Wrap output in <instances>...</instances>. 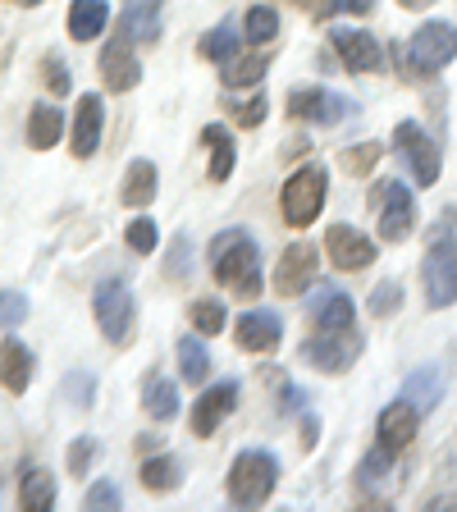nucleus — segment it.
Listing matches in <instances>:
<instances>
[{
  "label": "nucleus",
  "instance_id": "a19ab883",
  "mask_svg": "<svg viewBox=\"0 0 457 512\" xmlns=\"http://www.w3.org/2000/svg\"><path fill=\"white\" fill-rule=\"evenodd\" d=\"M87 508H101V512L119 508V490L110 485V480H96L92 490H87Z\"/></svg>",
  "mask_w": 457,
  "mask_h": 512
},
{
  "label": "nucleus",
  "instance_id": "c756f323",
  "mask_svg": "<svg viewBox=\"0 0 457 512\" xmlns=\"http://www.w3.org/2000/svg\"><path fill=\"white\" fill-rule=\"evenodd\" d=\"M179 366L188 384H202L211 375V352L202 348V339H179Z\"/></svg>",
  "mask_w": 457,
  "mask_h": 512
},
{
  "label": "nucleus",
  "instance_id": "b1692460",
  "mask_svg": "<svg viewBox=\"0 0 457 512\" xmlns=\"http://www.w3.org/2000/svg\"><path fill=\"white\" fill-rule=\"evenodd\" d=\"M142 407H147L151 421H174L179 416V384L165 380V375H151L147 389H142Z\"/></svg>",
  "mask_w": 457,
  "mask_h": 512
},
{
  "label": "nucleus",
  "instance_id": "f704fd0d",
  "mask_svg": "<svg viewBox=\"0 0 457 512\" xmlns=\"http://www.w3.org/2000/svg\"><path fill=\"white\" fill-rule=\"evenodd\" d=\"M192 325L202 334H220L224 330V307L215 298H206V302H192Z\"/></svg>",
  "mask_w": 457,
  "mask_h": 512
},
{
  "label": "nucleus",
  "instance_id": "4468645a",
  "mask_svg": "<svg viewBox=\"0 0 457 512\" xmlns=\"http://www.w3.org/2000/svg\"><path fill=\"white\" fill-rule=\"evenodd\" d=\"M142 78V64L138 55H133V46H128V37H115V42L101 51V83L110 87V92H128V87H138Z\"/></svg>",
  "mask_w": 457,
  "mask_h": 512
},
{
  "label": "nucleus",
  "instance_id": "a878e982",
  "mask_svg": "<svg viewBox=\"0 0 457 512\" xmlns=\"http://www.w3.org/2000/svg\"><path fill=\"white\" fill-rule=\"evenodd\" d=\"M202 138L211 142V170H206V179L224 183L229 170H234V138H229V128H220V124H206Z\"/></svg>",
  "mask_w": 457,
  "mask_h": 512
},
{
  "label": "nucleus",
  "instance_id": "423d86ee",
  "mask_svg": "<svg viewBox=\"0 0 457 512\" xmlns=\"http://www.w3.org/2000/svg\"><path fill=\"white\" fill-rule=\"evenodd\" d=\"M421 284H426L430 307H453L457 302V243L453 238H435V247L421 261Z\"/></svg>",
  "mask_w": 457,
  "mask_h": 512
},
{
  "label": "nucleus",
  "instance_id": "7c9ffc66",
  "mask_svg": "<svg viewBox=\"0 0 457 512\" xmlns=\"http://www.w3.org/2000/svg\"><path fill=\"white\" fill-rule=\"evenodd\" d=\"M275 32H279V14L270 10V5H252V10H247V23H243L247 42L266 46V42H275Z\"/></svg>",
  "mask_w": 457,
  "mask_h": 512
},
{
  "label": "nucleus",
  "instance_id": "412c9836",
  "mask_svg": "<svg viewBox=\"0 0 457 512\" xmlns=\"http://www.w3.org/2000/svg\"><path fill=\"white\" fill-rule=\"evenodd\" d=\"M403 398L416 407V412L426 416L439 407V398H444V375L435 371V366H421V371H412L403 380Z\"/></svg>",
  "mask_w": 457,
  "mask_h": 512
},
{
  "label": "nucleus",
  "instance_id": "dca6fc26",
  "mask_svg": "<svg viewBox=\"0 0 457 512\" xmlns=\"http://www.w3.org/2000/svg\"><path fill=\"white\" fill-rule=\"evenodd\" d=\"M416 407L407 403V398H398V403H389L380 412V421H375V435H380V448H389V453H403L407 444H412L416 435Z\"/></svg>",
  "mask_w": 457,
  "mask_h": 512
},
{
  "label": "nucleus",
  "instance_id": "393cba45",
  "mask_svg": "<svg viewBox=\"0 0 457 512\" xmlns=\"http://www.w3.org/2000/svg\"><path fill=\"white\" fill-rule=\"evenodd\" d=\"M60 133H64L60 106H32V115H28V147L51 151L55 142H60Z\"/></svg>",
  "mask_w": 457,
  "mask_h": 512
},
{
  "label": "nucleus",
  "instance_id": "0eeeda50",
  "mask_svg": "<svg viewBox=\"0 0 457 512\" xmlns=\"http://www.w3.org/2000/svg\"><path fill=\"white\" fill-rule=\"evenodd\" d=\"M375 224H380V238L384 243H403L407 234H412L416 224V206H412V192H407V183L398 179H384L380 188H375Z\"/></svg>",
  "mask_w": 457,
  "mask_h": 512
},
{
  "label": "nucleus",
  "instance_id": "ea45409f",
  "mask_svg": "<svg viewBox=\"0 0 457 512\" xmlns=\"http://www.w3.org/2000/svg\"><path fill=\"white\" fill-rule=\"evenodd\" d=\"M398 302H403V293H398L394 279H389V284H380L371 293V311H375V316H389V311H398Z\"/></svg>",
  "mask_w": 457,
  "mask_h": 512
},
{
  "label": "nucleus",
  "instance_id": "6e6552de",
  "mask_svg": "<svg viewBox=\"0 0 457 512\" xmlns=\"http://www.w3.org/2000/svg\"><path fill=\"white\" fill-rule=\"evenodd\" d=\"M394 147H398V156L407 160V170H412V179L421 183V188L439 183V147L430 142L426 128L421 124H398L394 128Z\"/></svg>",
  "mask_w": 457,
  "mask_h": 512
},
{
  "label": "nucleus",
  "instance_id": "6ab92c4d",
  "mask_svg": "<svg viewBox=\"0 0 457 512\" xmlns=\"http://www.w3.org/2000/svg\"><path fill=\"white\" fill-rule=\"evenodd\" d=\"M311 316H316V330H343L352 325V298L343 288L320 284V293L311 298Z\"/></svg>",
  "mask_w": 457,
  "mask_h": 512
},
{
  "label": "nucleus",
  "instance_id": "bb28decb",
  "mask_svg": "<svg viewBox=\"0 0 457 512\" xmlns=\"http://www.w3.org/2000/svg\"><path fill=\"white\" fill-rule=\"evenodd\" d=\"M156 197V165L151 160H133L124 170V206H147Z\"/></svg>",
  "mask_w": 457,
  "mask_h": 512
},
{
  "label": "nucleus",
  "instance_id": "de8ad7c7",
  "mask_svg": "<svg viewBox=\"0 0 457 512\" xmlns=\"http://www.w3.org/2000/svg\"><path fill=\"white\" fill-rule=\"evenodd\" d=\"M343 5H348L352 14H371L375 10V0H343Z\"/></svg>",
  "mask_w": 457,
  "mask_h": 512
},
{
  "label": "nucleus",
  "instance_id": "72a5a7b5",
  "mask_svg": "<svg viewBox=\"0 0 457 512\" xmlns=\"http://www.w3.org/2000/svg\"><path fill=\"white\" fill-rule=\"evenodd\" d=\"M238 42H243V37H238V32L224 23V28H215L211 37L202 42V55H206V60H215V64H229L238 55Z\"/></svg>",
  "mask_w": 457,
  "mask_h": 512
},
{
  "label": "nucleus",
  "instance_id": "aec40b11",
  "mask_svg": "<svg viewBox=\"0 0 457 512\" xmlns=\"http://www.w3.org/2000/svg\"><path fill=\"white\" fill-rule=\"evenodd\" d=\"M0 384H5L10 394H23V389L32 384V352H28V343H19V339L0 343Z\"/></svg>",
  "mask_w": 457,
  "mask_h": 512
},
{
  "label": "nucleus",
  "instance_id": "9d476101",
  "mask_svg": "<svg viewBox=\"0 0 457 512\" xmlns=\"http://www.w3.org/2000/svg\"><path fill=\"white\" fill-rule=\"evenodd\" d=\"M330 42H334V51H339V60H343L348 74H375V69L384 64V46L362 28H334Z\"/></svg>",
  "mask_w": 457,
  "mask_h": 512
},
{
  "label": "nucleus",
  "instance_id": "473e14b6",
  "mask_svg": "<svg viewBox=\"0 0 457 512\" xmlns=\"http://www.w3.org/2000/svg\"><path fill=\"white\" fill-rule=\"evenodd\" d=\"M389 471H394V453H389V448H375L371 458H362V467H357V485H362L366 494H375V485L389 480Z\"/></svg>",
  "mask_w": 457,
  "mask_h": 512
},
{
  "label": "nucleus",
  "instance_id": "e433bc0d",
  "mask_svg": "<svg viewBox=\"0 0 457 512\" xmlns=\"http://www.w3.org/2000/svg\"><path fill=\"white\" fill-rule=\"evenodd\" d=\"M128 247H133V252H156V224H151L147 220V215H138V220H133V224H128Z\"/></svg>",
  "mask_w": 457,
  "mask_h": 512
},
{
  "label": "nucleus",
  "instance_id": "c03bdc74",
  "mask_svg": "<svg viewBox=\"0 0 457 512\" xmlns=\"http://www.w3.org/2000/svg\"><path fill=\"white\" fill-rule=\"evenodd\" d=\"M266 106H270L266 96H252V101H243V106H234L238 124H243V128H256V124H261V119H266Z\"/></svg>",
  "mask_w": 457,
  "mask_h": 512
},
{
  "label": "nucleus",
  "instance_id": "5701e85b",
  "mask_svg": "<svg viewBox=\"0 0 457 512\" xmlns=\"http://www.w3.org/2000/svg\"><path fill=\"white\" fill-rule=\"evenodd\" d=\"M124 32L133 42L160 37V0H124Z\"/></svg>",
  "mask_w": 457,
  "mask_h": 512
},
{
  "label": "nucleus",
  "instance_id": "4c0bfd02",
  "mask_svg": "<svg viewBox=\"0 0 457 512\" xmlns=\"http://www.w3.org/2000/svg\"><path fill=\"white\" fill-rule=\"evenodd\" d=\"M380 156H384V147H380V142H362V147H357V151H343V165H348L352 174H366V170H371V165H375V160H380Z\"/></svg>",
  "mask_w": 457,
  "mask_h": 512
},
{
  "label": "nucleus",
  "instance_id": "58836bf2",
  "mask_svg": "<svg viewBox=\"0 0 457 512\" xmlns=\"http://www.w3.org/2000/svg\"><path fill=\"white\" fill-rule=\"evenodd\" d=\"M28 316V298L23 293H0V330H10Z\"/></svg>",
  "mask_w": 457,
  "mask_h": 512
},
{
  "label": "nucleus",
  "instance_id": "37998d69",
  "mask_svg": "<svg viewBox=\"0 0 457 512\" xmlns=\"http://www.w3.org/2000/svg\"><path fill=\"white\" fill-rule=\"evenodd\" d=\"M96 458V444H92V435H83V439H74V448H69V471L74 476H83L87 471V462Z\"/></svg>",
  "mask_w": 457,
  "mask_h": 512
},
{
  "label": "nucleus",
  "instance_id": "4be33fe9",
  "mask_svg": "<svg viewBox=\"0 0 457 512\" xmlns=\"http://www.w3.org/2000/svg\"><path fill=\"white\" fill-rule=\"evenodd\" d=\"M110 23V5L106 0H74V10H69V37L74 42H92L101 37Z\"/></svg>",
  "mask_w": 457,
  "mask_h": 512
},
{
  "label": "nucleus",
  "instance_id": "f257e3e1",
  "mask_svg": "<svg viewBox=\"0 0 457 512\" xmlns=\"http://www.w3.org/2000/svg\"><path fill=\"white\" fill-rule=\"evenodd\" d=\"M211 270L224 288H234L243 298H256L266 279H261V252H256L247 229H224L220 238H211Z\"/></svg>",
  "mask_w": 457,
  "mask_h": 512
},
{
  "label": "nucleus",
  "instance_id": "c9c22d12",
  "mask_svg": "<svg viewBox=\"0 0 457 512\" xmlns=\"http://www.w3.org/2000/svg\"><path fill=\"white\" fill-rule=\"evenodd\" d=\"M64 394H69V403L83 412V407H92V394H96V380L87 371H74L69 380H64Z\"/></svg>",
  "mask_w": 457,
  "mask_h": 512
},
{
  "label": "nucleus",
  "instance_id": "1a4fd4ad",
  "mask_svg": "<svg viewBox=\"0 0 457 512\" xmlns=\"http://www.w3.org/2000/svg\"><path fill=\"white\" fill-rule=\"evenodd\" d=\"M448 60H457V28L453 23H426L412 37V64L421 74H435Z\"/></svg>",
  "mask_w": 457,
  "mask_h": 512
},
{
  "label": "nucleus",
  "instance_id": "20e7f679",
  "mask_svg": "<svg viewBox=\"0 0 457 512\" xmlns=\"http://www.w3.org/2000/svg\"><path fill=\"white\" fill-rule=\"evenodd\" d=\"M357 357H362V334L352 330V325H343V330H316L302 343V362H311L325 375L348 371Z\"/></svg>",
  "mask_w": 457,
  "mask_h": 512
},
{
  "label": "nucleus",
  "instance_id": "09e8293b",
  "mask_svg": "<svg viewBox=\"0 0 457 512\" xmlns=\"http://www.w3.org/2000/svg\"><path fill=\"white\" fill-rule=\"evenodd\" d=\"M407 10H421V5H430V0H403Z\"/></svg>",
  "mask_w": 457,
  "mask_h": 512
},
{
  "label": "nucleus",
  "instance_id": "2eb2a0df",
  "mask_svg": "<svg viewBox=\"0 0 457 512\" xmlns=\"http://www.w3.org/2000/svg\"><path fill=\"white\" fill-rule=\"evenodd\" d=\"M316 261H320V252L311 243L284 247V256H279V266H275V288L279 293H302L311 284V275H316Z\"/></svg>",
  "mask_w": 457,
  "mask_h": 512
},
{
  "label": "nucleus",
  "instance_id": "c85d7f7f",
  "mask_svg": "<svg viewBox=\"0 0 457 512\" xmlns=\"http://www.w3.org/2000/svg\"><path fill=\"white\" fill-rule=\"evenodd\" d=\"M142 485H147L151 494L179 490V485H183V467H179V458H151V462H142Z\"/></svg>",
  "mask_w": 457,
  "mask_h": 512
},
{
  "label": "nucleus",
  "instance_id": "cd10ccee",
  "mask_svg": "<svg viewBox=\"0 0 457 512\" xmlns=\"http://www.w3.org/2000/svg\"><path fill=\"white\" fill-rule=\"evenodd\" d=\"M19 499H23V508H32V512L51 508L55 503V476L42 471V467H28L23 480H19Z\"/></svg>",
  "mask_w": 457,
  "mask_h": 512
},
{
  "label": "nucleus",
  "instance_id": "a18cd8bd",
  "mask_svg": "<svg viewBox=\"0 0 457 512\" xmlns=\"http://www.w3.org/2000/svg\"><path fill=\"white\" fill-rule=\"evenodd\" d=\"M46 87H51L55 96L69 92V69H64V60H55V55L46 60Z\"/></svg>",
  "mask_w": 457,
  "mask_h": 512
},
{
  "label": "nucleus",
  "instance_id": "39448f33",
  "mask_svg": "<svg viewBox=\"0 0 457 512\" xmlns=\"http://www.w3.org/2000/svg\"><path fill=\"white\" fill-rule=\"evenodd\" d=\"M92 311L96 325L110 343H128L133 339V293H128L124 279H101L92 293Z\"/></svg>",
  "mask_w": 457,
  "mask_h": 512
},
{
  "label": "nucleus",
  "instance_id": "9b49d317",
  "mask_svg": "<svg viewBox=\"0 0 457 512\" xmlns=\"http://www.w3.org/2000/svg\"><path fill=\"white\" fill-rule=\"evenodd\" d=\"M348 110H352V101L330 92V87H298V92L288 96V115L311 119V124H339Z\"/></svg>",
  "mask_w": 457,
  "mask_h": 512
},
{
  "label": "nucleus",
  "instance_id": "ddd939ff",
  "mask_svg": "<svg viewBox=\"0 0 457 512\" xmlns=\"http://www.w3.org/2000/svg\"><path fill=\"white\" fill-rule=\"evenodd\" d=\"M238 407V380H220V384H211L202 398H197V407H192V430L197 435H215L220 430V421L229 412Z\"/></svg>",
  "mask_w": 457,
  "mask_h": 512
},
{
  "label": "nucleus",
  "instance_id": "f3484780",
  "mask_svg": "<svg viewBox=\"0 0 457 512\" xmlns=\"http://www.w3.org/2000/svg\"><path fill=\"white\" fill-rule=\"evenodd\" d=\"M101 128H106V101L87 92L78 101V115H74V156L87 160L96 147H101Z\"/></svg>",
  "mask_w": 457,
  "mask_h": 512
},
{
  "label": "nucleus",
  "instance_id": "f03ea898",
  "mask_svg": "<svg viewBox=\"0 0 457 512\" xmlns=\"http://www.w3.org/2000/svg\"><path fill=\"white\" fill-rule=\"evenodd\" d=\"M275 485H279V462L266 448H247L229 467V499L238 508H261L275 494Z\"/></svg>",
  "mask_w": 457,
  "mask_h": 512
},
{
  "label": "nucleus",
  "instance_id": "49530a36",
  "mask_svg": "<svg viewBox=\"0 0 457 512\" xmlns=\"http://www.w3.org/2000/svg\"><path fill=\"white\" fill-rule=\"evenodd\" d=\"M279 407H284V412H298V407H302V389H293V384H288V389H284V403H279Z\"/></svg>",
  "mask_w": 457,
  "mask_h": 512
},
{
  "label": "nucleus",
  "instance_id": "8fccbe9b",
  "mask_svg": "<svg viewBox=\"0 0 457 512\" xmlns=\"http://www.w3.org/2000/svg\"><path fill=\"white\" fill-rule=\"evenodd\" d=\"M19 5H42V0H19Z\"/></svg>",
  "mask_w": 457,
  "mask_h": 512
},
{
  "label": "nucleus",
  "instance_id": "2f4dec72",
  "mask_svg": "<svg viewBox=\"0 0 457 512\" xmlns=\"http://www.w3.org/2000/svg\"><path fill=\"white\" fill-rule=\"evenodd\" d=\"M266 78V55H243V60H229L224 64V83L229 87H252V83H261Z\"/></svg>",
  "mask_w": 457,
  "mask_h": 512
},
{
  "label": "nucleus",
  "instance_id": "79ce46f5",
  "mask_svg": "<svg viewBox=\"0 0 457 512\" xmlns=\"http://www.w3.org/2000/svg\"><path fill=\"white\" fill-rule=\"evenodd\" d=\"M188 266H192V243H188V234H179L174 238V252H170V266L165 270H170L174 279H183L188 275Z\"/></svg>",
  "mask_w": 457,
  "mask_h": 512
},
{
  "label": "nucleus",
  "instance_id": "a211bd4d",
  "mask_svg": "<svg viewBox=\"0 0 457 512\" xmlns=\"http://www.w3.org/2000/svg\"><path fill=\"white\" fill-rule=\"evenodd\" d=\"M284 339V320L275 311H247L238 316V348L243 352H266Z\"/></svg>",
  "mask_w": 457,
  "mask_h": 512
},
{
  "label": "nucleus",
  "instance_id": "7ed1b4c3",
  "mask_svg": "<svg viewBox=\"0 0 457 512\" xmlns=\"http://www.w3.org/2000/svg\"><path fill=\"white\" fill-rule=\"evenodd\" d=\"M325 192H330L325 170H320V165H302V170L284 183V197H279L284 220L293 224V229H307V224L320 215V206H325Z\"/></svg>",
  "mask_w": 457,
  "mask_h": 512
},
{
  "label": "nucleus",
  "instance_id": "f8f14e48",
  "mask_svg": "<svg viewBox=\"0 0 457 512\" xmlns=\"http://www.w3.org/2000/svg\"><path fill=\"white\" fill-rule=\"evenodd\" d=\"M325 247H330V261L339 270H366L375 261V243L362 229H352V224H330Z\"/></svg>",
  "mask_w": 457,
  "mask_h": 512
}]
</instances>
